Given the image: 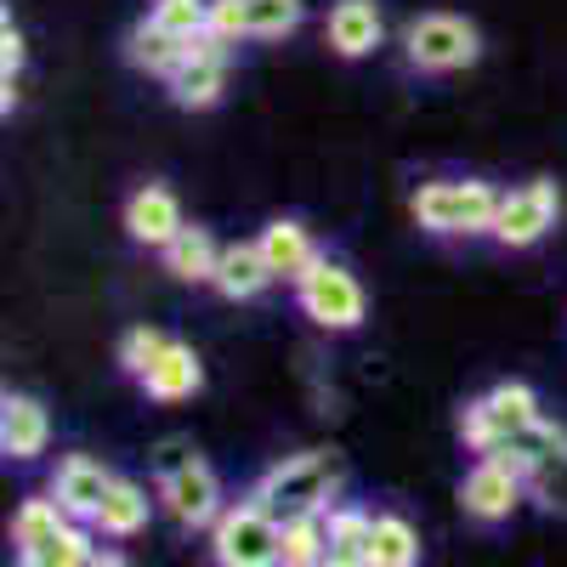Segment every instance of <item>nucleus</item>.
<instances>
[{"label": "nucleus", "mask_w": 567, "mask_h": 567, "mask_svg": "<svg viewBox=\"0 0 567 567\" xmlns=\"http://www.w3.org/2000/svg\"><path fill=\"white\" fill-rule=\"evenodd\" d=\"M409 216L437 239H483V233H494L499 194L483 176H432L409 194Z\"/></svg>", "instance_id": "nucleus-1"}, {"label": "nucleus", "mask_w": 567, "mask_h": 567, "mask_svg": "<svg viewBox=\"0 0 567 567\" xmlns=\"http://www.w3.org/2000/svg\"><path fill=\"white\" fill-rule=\"evenodd\" d=\"M341 494V460L329 449H301V454H284L278 465H267L250 499L267 505L278 523L284 516H307V511H336L329 499Z\"/></svg>", "instance_id": "nucleus-2"}, {"label": "nucleus", "mask_w": 567, "mask_h": 567, "mask_svg": "<svg viewBox=\"0 0 567 567\" xmlns=\"http://www.w3.org/2000/svg\"><path fill=\"white\" fill-rule=\"evenodd\" d=\"M545 414H539V392L528 386V381H499V386H488L483 398H471L465 403V414H460V437H465V449L471 454H505L523 432H534Z\"/></svg>", "instance_id": "nucleus-3"}, {"label": "nucleus", "mask_w": 567, "mask_h": 567, "mask_svg": "<svg viewBox=\"0 0 567 567\" xmlns=\"http://www.w3.org/2000/svg\"><path fill=\"white\" fill-rule=\"evenodd\" d=\"M154 465H159V505H165L171 523H182V528H216V516L227 511L216 471L187 443H165Z\"/></svg>", "instance_id": "nucleus-4"}, {"label": "nucleus", "mask_w": 567, "mask_h": 567, "mask_svg": "<svg viewBox=\"0 0 567 567\" xmlns=\"http://www.w3.org/2000/svg\"><path fill=\"white\" fill-rule=\"evenodd\" d=\"M403 58L420 74H460L483 58V29L460 12H420L403 29Z\"/></svg>", "instance_id": "nucleus-5"}, {"label": "nucleus", "mask_w": 567, "mask_h": 567, "mask_svg": "<svg viewBox=\"0 0 567 567\" xmlns=\"http://www.w3.org/2000/svg\"><path fill=\"white\" fill-rule=\"evenodd\" d=\"M296 307H301L318 329H329V336H347V329H358V323L369 318V296H363L358 272H352L347 261H336V256H318V261L301 272Z\"/></svg>", "instance_id": "nucleus-6"}, {"label": "nucleus", "mask_w": 567, "mask_h": 567, "mask_svg": "<svg viewBox=\"0 0 567 567\" xmlns=\"http://www.w3.org/2000/svg\"><path fill=\"white\" fill-rule=\"evenodd\" d=\"M278 534H284V523L245 494L239 505H227L216 516L210 556H216V567H278Z\"/></svg>", "instance_id": "nucleus-7"}, {"label": "nucleus", "mask_w": 567, "mask_h": 567, "mask_svg": "<svg viewBox=\"0 0 567 567\" xmlns=\"http://www.w3.org/2000/svg\"><path fill=\"white\" fill-rule=\"evenodd\" d=\"M561 216V187L550 176H534L523 187H511V194H499V216H494V239L505 250H534L545 233L556 227Z\"/></svg>", "instance_id": "nucleus-8"}, {"label": "nucleus", "mask_w": 567, "mask_h": 567, "mask_svg": "<svg viewBox=\"0 0 567 567\" xmlns=\"http://www.w3.org/2000/svg\"><path fill=\"white\" fill-rule=\"evenodd\" d=\"M227 69H233V45L216 40V34H199V40H187V58L182 69L165 80L171 85V103L176 109H216L221 103V91H227Z\"/></svg>", "instance_id": "nucleus-9"}, {"label": "nucleus", "mask_w": 567, "mask_h": 567, "mask_svg": "<svg viewBox=\"0 0 567 567\" xmlns=\"http://www.w3.org/2000/svg\"><path fill=\"white\" fill-rule=\"evenodd\" d=\"M523 494H528V477L511 460H494V454H483L460 477V511L471 523H505V516L523 505Z\"/></svg>", "instance_id": "nucleus-10"}, {"label": "nucleus", "mask_w": 567, "mask_h": 567, "mask_svg": "<svg viewBox=\"0 0 567 567\" xmlns=\"http://www.w3.org/2000/svg\"><path fill=\"white\" fill-rule=\"evenodd\" d=\"M114 494V471L91 454H63L52 471V499L74 516V523H97L103 499Z\"/></svg>", "instance_id": "nucleus-11"}, {"label": "nucleus", "mask_w": 567, "mask_h": 567, "mask_svg": "<svg viewBox=\"0 0 567 567\" xmlns=\"http://www.w3.org/2000/svg\"><path fill=\"white\" fill-rule=\"evenodd\" d=\"M187 227V216H182V199L171 194L165 182H142L136 194L125 199V233L136 245H148V250H165L176 233Z\"/></svg>", "instance_id": "nucleus-12"}, {"label": "nucleus", "mask_w": 567, "mask_h": 567, "mask_svg": "<svg viewBox=\"0 0 567 567\" xmlns=\"http://www.w3.org/2000/svg\"><path fill=\"white\" fill-rule=\"evenodd\" d=\"M381 40H386V18H381V7H374V0H336V7H329V18H323V45H329L336 58L358 63V58H369Z\"/></svg>", "instance_id": "nucleus-13"}, {"label": "nucleus", "mask_w": 567, "mask_h": 567, "mask_svg": "<svg viewBox=\"0 0 567 567\" xmlns=\"http://www.w3.org/2000/svg\"><path fill=\"white\" fill-rule=\"evenodd\" d=\"M45 443H52V414H45L40 398H29V392L0 398V454L23 465V460H40Z\"/></svg>", "instance_id": "nucleus-14"}, {"label": "nucleus", "mask_w": 567, "mask_h": 567, "mask_svg": "<svg viewBox=\"0 0 567 567\" xmlns=\"http://www.w3.org/2000/svg\"><path fill=\"white\" fill-rule=\"evenodd\" d=\"M267 284H278V278H272V267H267L256 239L221 245V261H216V278H210V290L221 301H256V296H267Z\"/></svg>", "instance_id": "nucleus-15"}, {"label": "nucleus", "mask_w": 567, "mask_h": 567, "mask_svg": "<svg viewBox=\"0 0 567 567\" xmlns=\"http://www.w3.org/2000/svg\"><path fill=\"white\" fill-rule=\"evenodd\" d=\"M136 386L148 392L154 403H187V398H199V386H205V363H199V352L187 341H171Z\"/></svg>", "instance_id": "nucleus-16"}, {"label": "nucleus", "mask_w": 567, "mask_h": 567, "mask_svg": "<svg viewBox=\"0 0 567 567\" xmlns=\"http://www.w3.org/2000/svg\"><path fill=\"white\" fill-rule=\"evenodd\" d=\"M256 245H261V256H267L272 278H290V284H301V272L323 256V250L312 245L307 221H296V216H272V221L256 233Z\"/></svg>", "instance_id": "nucleus-17"}, {"label": "nucleus", "mask_w": 567, "mask_h": 567, "mask_svg": "<svg viewBox=\"0 0 567 567\" xmlns=\"http://www.w3.org/2000/svg\"><path fill=\"white\" fill-rule=\"evenodd\" d=\"M182 58H187V40L171 34V29H159L154 18H142V23L125 34V63L142 69V74H154V80H171V74L182 69Z\"/></svg>", "instance_id": "nucleus-18"}, {"label": "nucleus", "mask_w": 567, "mask_h": 567, "mask_svg": "<svg viewBox=\"0 0 567 567\" xmlns=\"http://www.w3.org/2000/svg\"><path fill=\"white\" fill-rule=\"evenodd\" d=\"M329 539H323V567H374L369 561V534H374V516L358 505H336L323 516Z\"/></svg>", "instance_id": "nucleus-19"}, {"label": "nucleus", "mask_w": 567, "mask_h": 567, "mask_svg": "<svg viewBox=\"0 0 567 567\" xmlns=\"http://www.w3.org/2000/svg\"><path fill=\"white\" fill-rule=\"evenodd\" d=\"M165 272L176 284H210L216 278V261H221V245L210 239V227H182L176 239L159 250Z\"/></svg>", "instance_id": "nucleus-20"}, {"label": "nucleus", "mask_w": 567, "mask_h": 567, "mask_svg": "<svg viewBox=\"0 0 567 567\" xmlns=\"http://www.w3.org/2000/svg\"><path fill=\"white\" fill-rule=\"evenodd\" d=\"M148 516H154L148 488L131 483V477H114V494L103 499V511H97V523H91V528H97L103 539H131V534L148 528Z\"/></svg>", "instance_id": "nucleus-21"}, {"label": "nucleus", "mask_w": 567, "mask_h": 567, "mask_svg": "<svg viewBox=\"0 0 567 567\" xmlns=\"http://www.w3.org/2000/svg\"><path fill=\"white\" fill-rule=\"evenodd\" d=\"M69 523H74V516H69L52 494H45V499H23V505L12 511V545H18V556H40Z\"/></svg>", "instance_id": "nucleus-22"}, {"label": "nucleus", "mask_w": 567, "mask_h": 567, "mask_svg": "<svg viewBox=\"0 0 567 567\" xmlns=\"http://www.w3.org/2000/svg\"><path fill=\"white\" fill-rule=\"evenodd\" d=\"M329 511H307V516H284L278 534V567H323V539H329Z\"/></svg>", "instance_id": "nucleus-23"}, {"label": "nucleus", "mask_w": 567, "mask_h": 567, "mask_svg": "<svg viewBox=\"0 0 567 567\" xmlns=\"http://www.w3.org/2000/svg\"><path fill=\"white\" fill-rule=\"evenodd\" d=\"M369 561H374V567H420V534H414L409 516H398V511H381V516H374Z\"/></svg>", "instance_id": "nucleus-24"}, {"label": "nucleus", "mask_w": 567, "mask_h": 567, "mask_svg": "<svg viewBox=\"0 0 567 567\" xmlns=\"http://www.w3.org/2000/svg\"><path fill=\"white\" fill-rule=\"evenodd\" d=\"M307 23V0H245V34L250 40H284Z\"/></svg>", "instance_id": "nucleus-25"}, {"label": "nucleus", "mask_w": 567, "mask_h": 567, "mask_svg": "<svg viewBox=\"0 0 567 567\" xmlns=\"http://www.w3.org/2000/svg\"><path fill=\"white\" fill-rule=\"evenodd\" d=\"M528 499L550 516H567V443L528 465Z\"/></svg>", "instance_id": "nucleus-26"}, {"label": "nucleus", "mask_w": 567, "mask_h": 567, "mask_svg": "<svg viewBox=\"0 0 567 567\" xmlns=\"http://www.w3.org/2000/svg\"><path fill=\"white\" fill-rule=\"evenodd\" d=\"M171 347V336L165 329H154V323H136V329H125L120 336V369L131 374V381H142V374L154 369V358Z\"/></svg>", "instance_id": "nucleus-27"}, {"label": "nucleus", "mask_w": 567, "mask_h": 567, "mask_svg": "<svg viewBox=\"0 0 567 567\" xmlns=\"http://www.w3.org/2000/svg\"><path fill=\"white\" fill-rule=\"evenodd\" d=\"M148 18L182 40H199V34H210V0H154Z\"/></svg>", "instance_id": "nucleus-28"}, {"label": "nucleus", "mask_w": 567, "mask_h": 567, "mask_svg": "<svg viewBox=\"0 0 567 567\" xmlns=\"http://www.w3.org/2000/svg\"><path fill=\"white\" fill-rule=\"evenodd\" d=\"M18 74H23V29L7 12V18H0V109H7V114L18 103Z\"/></svg>", "instance_id": "nucleus-29"}, {"label": "nucleus", "mask_w": 567, "mask_h": 567, "mask_svg": "<svg viewBox=\"0 0 567 567\" xmlns=\"http://www.w3.org/2000/svg\"><path fill=\"white\" fill-rule=\"evenodd\" d=\"M91 550H97V545H91V534L80 528V523H69L52 545H45L40 556H18V561H40V567H80Z\"/></svg>", "instance_id": "nucleus-30"}, {"label": "nucleus", "mask_w": 567, "mask_h": 567, "mask_svg": "<svg viewBox=\"0 0 567 567\" xmlns=\"http://www.w3.org/2000/svg\"><path fill=\"white\" fill-rule=\"evenodd\" d=\"M210 34L227 40V45L250 40V34H245V0H210Z\"/></svg>", "instance_id": "nucleus-31"}, {"label": "nucleus", "mask_w": 567, "mask_h": 567, "mask_svg": "<svg viewBox=\"0 0 567 567\" xmlns=\"http://www.w3.org/2000/svg\"><path fill=\"white\" fill-rule=\"evenodd\" d=\"M80 567H131V561H125L120 550H103V545H97V550H91V556H85Z\"/></svg>", "instance_id": "nucleus-32"}, {"label": "nucleus", "mask_w": 567, "mask_h": 567, "mask_svg": "<svg viewBox=\"0 0 567 567\" xmlns=\"http://www.w3.org/2000/svg\"><path fill=\"white\" fill-rule=\"evenodd\" d=\"M18 567H40V561H18Z\"/></svg>", "instance_id": "nucleus-33"}]
</instances>
